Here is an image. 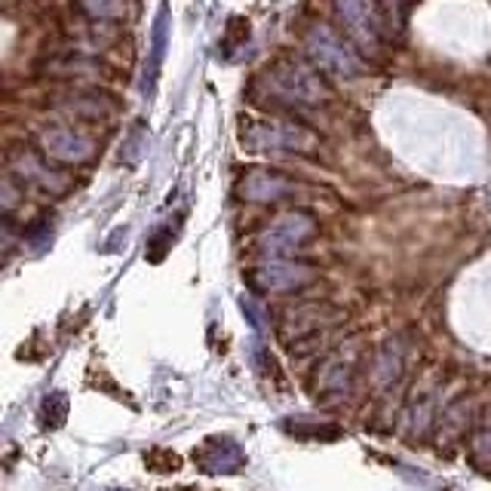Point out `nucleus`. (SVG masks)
Returning a JSON list of instances; mask_svg holds the SVG:
<instances>
[{"label": "nucleus", "mask_w": 491, "mask_h": 491, "mask_svg": "<svg viewBox=\"0 0 491 491\" xmlns=\"http://www.w3.org/2000/svg\"><path fill=\"white\" fill-rule=\"evenodd\" d=\"M243 313H246V319L258 329V332H265V329H267V319H265V313H261V308L256 304V298H243Z\"/></svg>", "instance_id": "nucleus-21"}, {"label": "nucleus", "mask_w": 491, "mask_h": 491, "mask_svg": "<svg viewBox=\"0 0 491 491\" xmlns=\"http://www.w3.org/2000/svg\"><path fill=\"white\" fill-rule=\"evenodd\" d=\"M470 452L473 461L491 467V405H479L470 424Z\"/></svg>", "instance_id": "nucleus-18"}, {"label": "nucleus", "mask_w": 491, "mask_h": 491, "mask_svg": "<svg viewBox=\"0 0 491 491\" xmlns=\"http://www.w3.org/2000/svg\"><path fill=\"white\" fill-rule=\"evenodd\" d=\"M439 393H443V375H439V369L430 366L424 375H418L409 391V400H405L402 434L409 443H421L434 430L439 418Z\"/></svg>", "instance_id": "nucleus-4"}, {"label": "nucleus", "mask_w": 491, "mask_h": 491, "mask_svg": "<svg viewBox=\"0 0 491 491\" xmlns=\"http://www.w3.org/2000/svg\"><path fill=\"white\" fill-rule=\"evenodd\" d=\"M470 400L461 396V400L448 402V409H443V418H439V448H452L464 434H470Z\"/></svg>", "instance_id": "nucleus-16"}, {"label": "nucleus", "mask_w": 491, "mask_h": 491, "mask_svg": "<svg viewBox=\"0 0 491 491\" xmlns=\"http://www.w3.org/2000/svg\"><path fill=\"white\" fill-rule=\"evenodd\" d=\"M317 236V218L308 213H286L258 236V252L267 258H289Z\"/></svg>", "instance_id": "nucleus-7"}, {"label": "nucleus", "mask_w": 491, "mask_h": 491, "mask_svg": "<svg viewBox=\"0 0 491 491\" xmlns=\"http://www.w3.org/2000/svg\"><path fill=\"white\" fill-rule=\"evenodd\" d=\"M197 464L206 473H213V476H227V473H236L246 464V454L243 448L234 443L231 436H213L206 439L200 448H197Z\"/></svg>", "instance_id": "nucleus-13"}, {"label": "nucleus", "mask_w": 491, "mask_h": 491, "mask_svg": "<svg viewBox=\"0 0 491 491\" xmlns=\"http://www.w3.org/2000/svg\"><path fill=\"white\" fill-rule=\"evenodd\" d=\"M243 145L252 151V154H304L317 145V139L298 123L289 120H252L246 123L243 130Z\"/></svg>", "instance_id": "nucleus-3"}, {"label": "nucleus", "mask_w": 491, "mask_h": 491, "mask_svg": "<svg viewBox=\"0 0 491 491\" xmlns=\"http://www.w3.org/2000/svg\"><path fill=\"white\" fill-rule=\"evenodd\" d=\"M58 111H65L68 117H74V120L101 123L114 114V99L96 89H78L58 99Z\"/></svg>", "instance_id": "nucleus-15"}, {"label": "nucleus", "mask_w": 491, "mask_h": 491, "mask_svg": "<svg viewBox=\"0 0 491 491\" xmlns=\"http://www.w3.org/2000/svg\"><path fill=\"white\" fill-rule=\"evenodd\" d=\"M34 141H37L40 154L56 166H87L99 154L96 139L74 126H44L34 135Z\"/></svg>", "instance_id": "nucleus-5"}, {"label": "nucleus", "mask_w": 491, "mask_h": 491, "mask_svg": "<svg viewBox=\"0 0 491 491\" xmlns=\"http://www.w3.org/2000/svg\"><path fill=\"white\" fill-rule=\"evenodd\" d=\"M78 6L92 22H117L126 13V0H78Z\"/></svg>", "instance_id": "nucleus-19"}, {"label": "nucleus", "mask_w": 491, "mask_h": 491, "mask_svg": "<svg viewBox=\"0 0 491 491\" xmlns=\"http://www.w3.org/2000/svg\"><path fill=\"white\" fill-rule=\"evenodd\" d=\"M357 371H360V347L357 344H347L341 350L329 353L317 371V396L326 402L341 400V396L350 393L353 381H357Z\"/></svg>", "instance_id": "nucleus-10"}, {"label": "nucleus", "mask_w": 491, "mask_h": 491, "mask_svg": "<svg viewBox=\"0 0 491 491\" xmlns=\"http://www.w3.org/2000/svg\"><path fill=\"white\" fill-rule=\"evenodd\" d=\"M402 362H405V350L402 341H384L375 350V360H371V387H375L378 396L393 393L396 384L402 381Z\"/></svg>", "instance_id": "nucleus-14"}, {"label": "nucleus", "mask_w": 491, "mask_h": 491, "mask_svg": "<svg viewBox=\"0 0 491 491\" xmlns=\"http://www.w3.org/2000/svg\"><path fill=\"white\" fill-rule=\"evenodd\" d=\"M338 22L344 25V31L350 34L353 40L375 53L384 40V16H381L378 0H332Z\"/></svg>", "instance_id": "nucleus-8"}, {"label": "nucleus", "mask_w": 491, "mask_h": 491, "mask_svg": "<svg viewBox=\"0 0 491 491\" xmlns=\"http://www.w3.org/2000/svg\"><path fill=\"white\" fill-rule=\"evenodd\" d=\"M304 47H308L310 62L319 68L323 74H329L332 80H353L360 78L362 62L341 34H335L326 25H310L308 34H304Z\"/></svg>", "instance_id": "nucleus-2"}, {"label": "nucleus", "mask_w": 491, "mask_h": 491, "mask_svg": "<svg viewBox=\"0 0 491 491\" xmlns=\"http://www.w3.org/2000/svg\"><path fill=\"white\" fill-rule=\"evenodd\" d=\"M295 193V182L270 169H249L240 182V197L249 203H279Z\"/></svg>", "instance_id": "nucleus-12"}, {"label": "nucleus", "mask_w": 491, "mask_h": 491, "mask_svg": "<svg viewBox=\"0 0 491 491\" xmlns=\"http://www.w3.org/2000/svg\"><path fill=\"white\" fill-rule=\"evenodd\" d=\"M317 270L304 261H289V258H267L261 261L258 267L249 270V283L256 286L258 292H295L304 289L308 283H313Z\"/></svg>", "instance_id": "nucleus-11"}, {"label": "nucleus", "mask_w": 491, "mask_h": 491, "mask_svg": "<svg viewBox=\"0 0 491 491\" xmlns=\"http://www.w3.org/2000/svg\"><path fill=\"white\" fill-rule=\"evenodd\" d=\"M68 418V400L62 393H53L44 400V424L47 427H62Z\"/></svg>", "instance_id": "nucleus-20"}, {"label": "nucleus", "mask_w": 491, "mask_h": 491, "mask_svg": "<svg viewBox=\"0 0 491 491\" xmlns=\"http://www.w3.org/2000/svg\"><path fill=\"white\" fill-rule=\"evenodd\" d=\"M6 166H10L13 179H19L22 184H28V188L40 193H49V197H62V193L71 191V179H68L62 169L49 166V160L44 154L19 148L6 157Z\"/></svg>", "instance_id": "nucleus-9"}, {"label": "nucleus", "mask_w": 491, "mask_h": 491, "mask_svg": "<svg viewBox=\"0 0 491 491\" xmlns=\"http://www.w3.org/2000/svg\"><path fill=\"white\" fill-rule=\"evenodd\" d=\"M166 40H169V10L166 6H160L154 28H151V56H148V65H145V92L154 89V80H157L160 65H163V56H166Z\"/></svg>", "instance_id": "nucleus-17"}, {"label": "nucleus", "mask_w": 491, "mask_h": 491, "mask_svg": "<svg viewBox=\"0 0 491 491\" xmlns=\"http://www.w3.org/2000/svg\"><path fill=\"white\" fill-rule=\"evenodd\" d=\"M338 319H341V313H335L326 304H301V308H289L283 313L279 332L289 341L292 353H301L313 350L319 344V335H326Z\"/></svg>", "instance_id": "nucleus-6"}, {"label": "nucleus", "mask_w": 491, "mask_h": 491, "mask_svg": "<svg viewBox=\"0 0 491 491\" xmlns=\"http://www.w3.org/2000/svg\"><path fill=\"white\" fill-rule=\"evenodd\" d=\"M252 101L261 108H319L329 101V87L319 78V68L301 58H277L252 83Z\"/></svg>", "instance_id": "nucleus-1"}]
</instances>
